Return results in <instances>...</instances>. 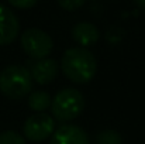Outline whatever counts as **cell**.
Instances as JSON below:
<instances>
[{
    "instance_id": "cell-5",
    "label": "cell",
    "mask_w": 145,
    "mask_h": 144,
    "mask_svg": "<svg viewBox=\"0 0 145 144\" xmlns=\"http://www.w3.org/2000/svg\"><path fill=\"white\" fill-rule=\"evenodd\" d=\"M54 129H55V123L49 114L35 113L25 120L23 132L30 141L40 143V141L47 140L49 136H52Z\"/></svg>"
},
{
    "instance_id": "cell-3",
    "label": "cell",
    "mask_w": 145,
    "mask_h": 144,
    "mask_svg": "<svg viewBox=\"0 0 145 144\" xmlns=\"http://www.w3.org/2000/svg\"><path fill=\"white\" fill-rule=\"evenodd\" d=\"M85 109V97L73 88H65L59 91L51 102L52 116L62 123L75 120L82 114Z\"/></svg>"
},
{
    "instance_id": "cell-8",
    "label": "cell",
    "mask_w": 145,
    "mask_h": 144,
    "mask_svg": "<svg viewBox=\"0 0 145 144\" xmlns=\"http://www.w3.org/2000/svg\"><path fill=\"white\" fill-rule=\"evenodd\" d=\"M51 144H89V137L82 127L63 124L52 133Z\"/></svg>"
},
{
    "instance_id": "cell-2",
    "label": "cell",
    "mask_w": 145,
    "mask_h": 144,
    "mask_svg": "<svg viewBox=\"0 0 145 144\" xmlns=\"http://www.w3.org/2000/svg\"><path fill=\"white\" fill-rule=\"evenodd\" d=\"M31 89L33 78L25 66L8 65L0 72V92L8 99H23L30 95Z\"/></svg>"
},
{
    "instance_id": "cell-1",
    "label": "cell",
    "mask_w": 145,
    "mask_h": 144,
    "mask_svg": "<svg viewBox=\"0 0 145 144\" xmlns=\"http://www.w3.org/2000/svg\"><path fill=\"white\" fill-rule=\"evenodd\" d=\"M61 66L63 75L69 81L83 85L95 78L97 71V61L88 48L73 47L65 51Z\"/></svg>"
},
{
    "instance_id": "cell-10",
    "label": "cell",
    "mask_w": 145,
    "mask_h": 144,
    "mask_svg": "<svg viewBox=\"0 0 145 144\" xmlns=\"http://www.w3.org/2000/svg\"><path fill=\"white\" fill-rule=\"evenodd\" d=\"M51 102H52L51 96L44 91H35V92L30 93V96H28L30 109H33L34 112H38V113H44L47 109H49Z\"/></svg>"
},
{
    "instance_id": "cell-12",
    "label": "cell",
    "mask_w": 145,
    "mask_h": 144,
    "mask_svg": "<svg viewBox=\"0 0 145 144\" xmlns=\"http://www.w3.org/2000/svg\"><path fill=\"white\" fill-rule=\"evenodd\" d=\"M0 144H25V139L17 132L7 130L0 133Z\"/></svg>"
},
{
    "instance_id": "cell-9",
    "label": "cell",
    "mask_w": 145,
    "mask_h": 144,
    "mask_svg": "<svg viewBox=\"0 0 145 144\" xmlns=\"http://www.w3.org/2000/svg\"><path fill=\"white\" fill-rule=\"evenodd\" d=\"M99 37H100L99 28H97L95 24L88 23V21L78 23V24L72 28V38H73L78 44H80L82 48L90 47V45L96 44Z\"/></svg>"
},
{
    "instance_id": "cell-7",
    "label": "cell",
    "mask_w": 145,
    "mask_h": 144,
    "mask_svg": "<svg viewBox=\"0 0 145 144\" xmlns=\"http://www.w3.org/2000/svg\"><path fill=\"white\" fill-rule=\"evenodd\" d=\"M18 30L20 23L16 14L6 6L0 4V45L11 44L17 38Z\"/></svg>"
},
{
    "instance_id": "cell-4",
    "label": "cell",
    "mask_w": 145,
    "mask_h": 144,
    "mask_svg": "<svg viewBox=\"0 0 145 144\" xmlns=\"http://www.w3.org/2000/svg\"><path fill=\"white\" fill-rule=\"evenodd\" d=\"M20 43L24 52L33 59L47 58L54 47V43L49 34L40 28L25 30L20 37Z\"/></svg>"
},
{
    "instance_id": "cell-15",
    "label": "cell",
    "mask_w": 145,
    "mask_h": 144,
    "mask_svg": "<svg viewBox=\"0 0 145 144\" xmlns=\"http://www.w3.org/2000/svg\"><path fill=\"white\" fill-rule=\"evenodd\" d=\"M135 1V4L140 7V9H144L145 10V0H134Z\"/></svg>"
},
{
    "instance_id": "cell-13",
    "label": "cell",
    "mask_w": 145,
    "mask_h": 144,
    "mask_svg": "<svg viewBox=\"0 0 145 144\" xmlns=\"http://www.w3.org/2000/svg\"><path fill=\"white\" fill-rule=\"evenodd\" d=\"M86 0H58V4L63 9V10H68V11H73L79 7H82L85 4Z\"/></svg>"
},
{
    "instance_id": "cell-11",
    "label": "cell",
    "mask_w": 145,
    "mask_h": 144,
    "mask_svg": "<svg viewBox=\"0 0 145 144\" xmlns=\"http://www.w3.org/2000/svg\"><path fill=\"white\" fill-rule=\"evenodd\" d=\"M97 144H123V137L116 130H103L97 134Z\"/></svg>"
},
{
    "instance_id": "cell-6",
    "label": "cell",
    "mask_w": 145,
    "mask_h": 144,
    "mask_svg": "<svg viewBox=\"0 0 145 144\" xmlns=\"http://www.w3.org/2000/svg\"><path fill=\"white\" fill-rule=\"evenodd\" d=\"M30 66V75L33 81H35L40 85H48L51 84L59 72V65L55 59L42 58V59H34L28 62Z\"/></svg>"
},
{
    "instance_id": "cell-14",
    "label": "cell",
    "mask_w": 145,
    "mask_h": 144,
    "mask_svg": "<svg viewBox=\"0 0 145 144\" xmlns=\"http://www.w3.org/2000/svg\"><path fill=\"white\" fill-rule=\"evenodd\" d=\"M7 1L17 9H31L37 4L38 0H7Z\"/></svg>"
}]
</instances>
